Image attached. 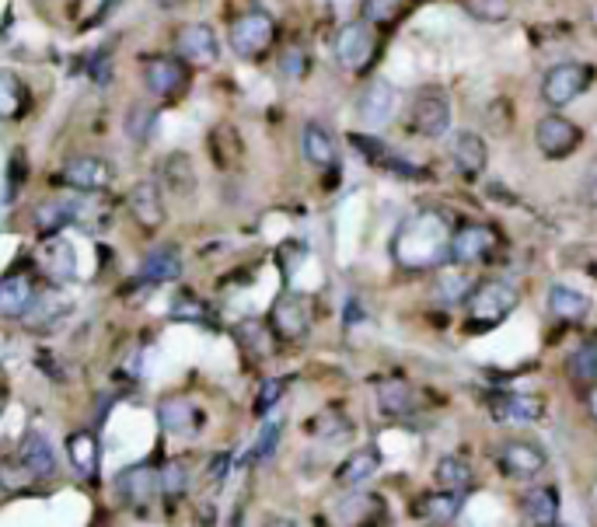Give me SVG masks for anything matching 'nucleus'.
<instances>
[{
	"label": "nucleus",
	"instance_id": "09e8293b",
	"mask_svg": "<svg viewBox=\"0 0 597 527\" xmlns=\"http://www.w3.org/2000/svg\"><path fill=\"white\" fill-rule=\"evenodd\" d=\"M280 430H283L280 423H269L266 430H262V437H259V444H255V451L248 454V461H262V458H269V454H273V447H276V440H280Z\"/></svg>",
	"mask_w": 597,
	"mask_h": 527
},
{
	"label": "nucleus",
	"instance_id": "f704fd0d",
	"mask_svg": "<svg viewBox=\"0 0 597 527\" xmlns=\"http://www.w3.org/2000/svg\"><path fill=\"white\" fill-rule=\"evenodd\" d=\"M67 454H70V465L84 475V479H95L98 472V440L95 433H74L67 440Z\"/></svg>",
	"mask_w": 597,
	"mask_h": 527
},
{
	"label": "nucleus",
	"instance_id": "864d4df0",
	"mask_svg": "<svg viewBox=\"0 0 597 527\" xmlns=\"http://www.w3.org/2000/svg\"><path fill=\"white\" fill-rule=\"evenodd\" d=\"M584 185H587V196L597 203V158L591 161V168H587V178H584Z\"/></svg>",
	"mask_w": 597,
	"mask_h": 527
},
{
	"label": "nucleus",
	"instance_id": "37998d69",
	"mask_svg": "<svg viewBox=\"0 0 597 527\" xmlns=\"http://www.w3.org/2000/svg\"><path fill=\"white\" fill-rule=\"evenodd\" d=\"M350 144L357 147L360 154H364L371 165H385V168H392V161H395V154L388 151L385 144H381L378 137H371V133H353L350 137Z\"/></svg>",
	"mask_w": 597,
	"mask_h": 527
},
{
	"label": "nucleus",
	"instance_id": "9d476101",
	"mask_svg": "<svg viewBox=\"0 0 597 527\" xmlns=\"http://www.w3.org/2000/svg\"><path fill=\"white\" fill-rule=\"evenodd\" d=\"M175 53H179L182 63L203 70L220 60V42L206 21H189V25H182L175 32Z\"/></svg>",
	"mask_w": 597,
	"mask_h": 527
},
{
	"label": "nucleus",
	"instance_id": "412c9836",
	"mask_svg": "<svg viewBox=\"0 0 597 527\" xmlns=\"http://www.w3.org/2000/svg\"><path fill=\"white\" fill-rule=\"evenodd\" d=\"M549 315L566 325H580L591 315V297L580 290L566 287V283H552L549 287Z\"/></svg>",
	"mask_w": 597,
	"mask_h": 527
},
{
	"label": "nucleus",
	"instance_id": "a211bd4d",
	"mask_svg": "<svg viewBox=\"0 0 597 527\" xmlns=\"http://www.w3.org/2000/svg\"><path fill=\"white\" fill-rule=\"evenodd\" d=\"M39 262H42V269H46L49 280H56V283H70L77 276L74 273L77 269L74 245L56 238V234H46V241H42V248H39Z\"/></svg>",
	"mask_w": 597,
	"mask_h": 527
},
{
	"label": "nucleus",
	"instance_id": "3c124183",
	"mask_svg": "<svg viewBox=\"0 0 597 527\" xmlns=\"http://www.w3.org/2000/svg\"><path fill=\"white\" fill-rule=\"evenodd\" d=\"M283 70H287V77H301L304 74V56L297 53V49H290V53L283 56Z\"/></svg>",
	"mask_w": 597,
	"mask_h": 527
},
{
	"label": "nucleus",
	"instance_id": "39448f33",
	"mask_svg": "<svg viewBox=\"0 0 597 527\" xmlns=\"http://www.w3.org/2000/svg\"><path fill=\"white\" fill-rule=\"evenodd\" d=\"M378 56V35H374V25L360 21H346L336 35V60L343 63L350 74H364L367 67Z\"/></svg>",
	"mask_w": 597,
	"mask_h": 527
},
{
	"label": "nucleus",
	"instance_id": "dca6fc26",
	"mask_svg": "<svg viewBox=\"0 0 597 527\" xmlns=\"http://www.w3.org/2000/svg\"><path fill=\"white\" fill-rule=\"evenodd\" d=\"M133 220H137L144 231H158L165 224V199H161V185L154 182H137L126 196Z\"/></svg>",
	"mask_w": 597,
	"mask_h": 527
},
{
	"label": "nucleus",
	"instance_id": "c85d7f7f",
	"mask_svg": "<svg viewBox=\"0 0 597 527\" xmlns=\"http://www.w3.org/2000/svg\"><path fill=\"white\" fill-rule=\"evenodd\" d=\"M395 112V88L385 81H371V88L360 98V116H364L367 126H381L388 123Z\"/></svg>",
	"mask_w": 597,
	"mask_h": 527
},
{
	"label": "nucleus",
	"instance_id": "cd10ccee",
	"mask_svg": "<svg viewBox=\"0 0 597 527\" xmlns=\"http://www.w3.org/2000/svg\"><path fill=\"white\" fill-rule=\"evenodd\" d=\"M472 290H475L472 273H468V266H458V262H451L447 269H440L437 280H433V294H437L444 304L468 301V294H472Z\"/></svg>",
	"mask_w": 597,
	"mask_h": 527
},
{
	"label": "nucleus",
	"instance_id": "f257e3e1",
	"mask_svg": "<svg viewBox=\"0 0 597 527\" xmlns=\"http://www.w3.org/2000/svg\"><path fill=\"white\" fill-rule=\"evenodd\" d=\"M451 220L437 210H423L395 238V262L405 269H433L447 259V245H451Z\"/></svg>",
	"mask_w": 597,
	"mask_h": 527
},
{
	"label": "nucleus",
	"instance_id": "f8f14e48",
	"mask_svg": "<svg viewBox=\"0 0 597 527\" xmlns=\"http://www.w3.org/2000/svg\"><path fill=\"white\" fill-rule=\"evenodd\" d=\"M112 178H116L112 165L105 158H98V154H77L60 172V182L74 192H109Z\"/></svg>",
	"mask_w": 597,
	"mask_h": 527
},
{
	"label": "nucleus",
	"instance_id": "4c0bfd02",
	"mask_svg": "<svg viewBox=\"0 0 597 527\" xmlns=\"http://www.w3.org/2000/svg\"><path fill=\"white\" fill-rule=\"evenodd\" d=\"M402 11H405V0H364V4H360V18H364L367 25H381V28L395 25V21L402 18Z\"/></svg>",
	"mask_w": 597,
	"mask_h": 527
},
{
	"label": "nucleus",
	"instance_id": "58836bf2",
	"mask_svg": "<svg viewBox=\"0 0 597 527\" xmlns=\"http://www.w3.org/2000/svg\"><path fill=\"white\" fill-rule=\"evenodd\" d=\"M570 374L577 377L580 384H594L597 381V339H584V343L573 350Z\"/></svg>",
	"mask_w": 597,
	"mask_h": 527
},
{
	"label": "nucleus",
	"instance_id": "9b49d317",
	"mask_svg": "<svg viewBox=\"0 0 597 527\" xmlns=\"http://www.w3.org/2000/svg\"><path fill=\"white\" fill-rule=\"evenodd\" d=\"M496 465H500V472L507 475V479L531 482L545 472L549 454L538 444H531V440H507V444L500 447V454H496Z\"/></svg>",
	"mask_w": 597,
	"mask_h": 527
},
{
	"label": "nucleus",
	"instance_id": "f3484780",
	"mask_svg": "<svg viewBox=\"0 0 597 527\" xmlns=\"http://www.w3.org/2000/svg\"><path fill=\"white\" fill-rule=\"evenodd\" d=\"M35 283L28 273H7L0 276V318H25L35 304Z\"/></svg>",
	"mask_w": 597,
	"mask_h": 527
},
{
	"label": "nucleus",
	"instance_id": "4468645a",
	"mask_svg": "<svg viewBox=\"0 0 597 527\" xmlns=\"http://www.w3.org/2000/svg\"><path fill=\"white\" fill-rule=\"evenodd\" d=\"M489 416L496 423H538L545 416V398L538 395H524V391H500V395H489Z\"/></svg>",
	"mask_w": 597,
	"mask_h": 527
},
{
	"label": "nucleus",
	"instance_id": "4be33fe9",
	"mask_svg": "<svg viewBox=\"0 0 597 527\" xmlns=\"http://www.w3.org/2000/svg\"><path fill=\"white\" fill-rule=\"evenodd\" d=\"M374 395H378V409L392 419L416 412V391H412V384L405 377H385V381H378Z\"/></svg>",
	"mask_w": 597,
	"mask_h": 527
},
{
	"label": "nucleus",
	"instance_id": "c03bdc74",
	"mask_svg": "<svg viewBox=\"0 0 597 527\" xmlns=\"http://www.w3.org/2000/svg\"><path fill=\"white\" fill-rule=\"evenodd\" d=\"M154 109H147V105H133L130 112H126V137L137 140V144H144L147 137H151L154 130Z\"/></svg>",
	"mask_w": 597,
	"mask_h": 527
},
{
	"label": "nucleus",
	"instance_id": "603ef678",
	"mask_svg": "<svg viewBox=\"0 0 597 527\" xmlns=\"http://www.w3.org/2000/svg\"><path fill=\"white\" fill-rule=\"evenodd\" d=\"M21 178H25V172H21V154H14V161H11V189H7V196L14 199V192L21 189Z\"/></svg>",
	"mask_w": 597,
	"mask_h": 527
},
{
	"label": "nucleus",
	"instance_id": "a878e982",
	"mask_svg": "<svg viewBox=\"0 0 597 527\" xmlns=\"http://www.w3.org/2000/svg\"><path fill=\"white\" fill-rule=\"evenodd\" d=\"M161 189H168L172 196H193L196 192V168H193V158L189 154H168L165 161H161Z\"/></svg>",
	"mask_w": 597,
	"mask_h": 527
},
{
	"label": "nucleus",
	"instance_id": "c9c22d12",
	"mask_svg": "<svg viewBox=\"0 0 597 527\" xmlns=\"http://www.w3.org/2000/svg\"><path fill=\"white\" fill-rule=\"evenodd\" d=\"M378 465H381V454L374 451V447H364V451L350 454V458L343 461L339 482H343V486H360V482H367L374 472H378Z\"/></svg>",
	"mask_w": 597,
	"mask_h": 527
},
{
	"label": "nucleus",
	"instance_id": "473e14b6",
	"mask_svg": "<svg viewBox=\"0 0 597 527\" xmlns=\"http://www.w3.org/2000/svg\"><path fill=\"white\" fill-rule=\"evenodd\" d=\"M158 419L168 433H193L199 426V409L189 398H165L158 409Z\"/></svg>",
	"mask_w": 597,
	"mask_h": 527
},
{
	"label": "nucleus",
	"instance_id": "a18cd8bd",
	"mask_svg": "<svg viewBox=\"0 0 597 527\" xmlns=\"http://www.w3.org/2000/svg\"><path fill=\"white\" fill-rule=\"evenodd\" d=\"M0 486H4L7 493H18V489L25 486H35V479L25 472L21 461H0Z\"/></svg>",
	"mask_w": 597,
	"mask_h": 527
},
{
	"label": "nucleus",
	"instance_id": "ea45409f",
	"mask_svg": "<svg viewBox=\"0 0 597 527\" xmlns=\"http://www.w3.org/2000/svg\"><path fill=\"white\" fill-rule=\"evenodd\" d=\"M158 479H161V496H165L168 503H179L182 493H186V482H189L186 461H168V465L158 472Z\"/></svg>",
	"mask_w": 597,
	"mask_h": 527
},
{
	"label": "nucleus",
	"instance_id": "49530a36",
	"mask_svg": "<svg viewBox=\"0 0 597 527\" xmlns=\"http://www.w3.org/2000/svg\"><path fill=\"white\" fill-rule=\"evenodd\" d=\"M172 315L175 318H186V322H210V308H206L203 301H196L193 294H182L179 301H175V308H172Z\"/></svg>",
	"mask_w": 597,
	"mask_h": 527
},
{
	"label": "nucleus",
	"instance_id": "b1692460",
	"mask_svg": "<svg viewBox=\"0 0 597 527\" xmlns=\"http://www.w3.org/2000/svg\"><path fill=\"white\" fill-rule=\"evenodd\" d=\"M18 461L25 465V472L32 475L35 482H46L56 475V454L53 447L46 444V437H39V433H28V437L21 440Z\"/></svg>",
	"mask_w": 597,
	"mask_h": 527
},
{
	"label": "nucleus",
	"instance_id": "2f4dec72",
	"mask_svg": "<svg viewBox=\"0 0 597 527\" xmlns=\"http://www.w3.org/2000/svg\"><path fill=\"white\" fill-rule=\"evenodd\" d=\"M70 315V301L63 294H35V304L28 308V315H25V325L28 329H53L60 318H67Z\"/></svg>",
	"mask_w": 597,
	"mask_h": 527
},
{
	"label": "nucleus",
	"instance_id": "5701e85b",
	"mask_svg": "<svg viewBox=\"0 0 597 527\" xmlns=\"http://www.w3.org/2000/svg\"><path fill=\"white\" fill-rule=\"evenodd\" d=\"M521 517L531 527H552L559 524V496L552 486H535L521 496Z\"/></svg>",
	"mask_w": 597,
	"mask_h": 527
},
{
	"label": "nucleus",
	"instance_id": "bb28decb",
	"mask_svg": "<svg viewBox=\"0 0 597 527\" xmlns=\"http://www.w3.org/2000/svg\"><path fill=\"white\" fill-rule=\"evenodd\" d=\"M182 276V255L179 248L172 245H161L140 262V280L144 283H172Z\"/></svg>",
	"mask_w": 597,
	"mask_h": 527
},
{
	"label": "nucleus",
	"instance_id": "72a5a7b5",
	"mask_svg": "<svg viewBox=\"0 0 597 527\" xmlns=\"http://www.w3.org/2000/svg\"><path fill=\"white\" fill-rule=\"evenodd\" d=\"M28 102H32V98H28L25 84L18 81V74L0 70V119H21Z\"/></svg>",
	"mask_w": 597,
	"mask_h": 527
},
{
	"label": "nucleus",
	"instance_id": "6ab92c4d",
	"mask_svg": "<svg viewBox=\"0 0 597 527\" xmlns=\"http://www.w3.org/2000/svg\"><path fill=\"white\" fill-rule=\"evenodd\" d=\"M465 507V493H451V489H440L437 493H423L416 500V517L426 524H454Z\"/></svg>",
	"mask_w": 597,
	"mask_h": 527
},
{
	"label": "nucleus",
	"instance_id": "aec40b11",
	"mask_svg": "<svg viewBox=\"0 0 597 527\" xmlns=\"http://www.w3.org/2000/svg\"><path fill=\"white\" fill-rule=\"evenodd\" d=\"M451 161L465 178H479L482 172H486V161H489L486 140H482L479 133H472V130L458 133V137H454V144H451Z\"/></svg>",
	"mask_w": 597,
	"mask_h": 527
},
{
	"label": "nucleus",
	"instance_id": "c756f323",
	"mask_svg": "<svg viewBox=\"0 0 597 527\" xmlns=\"http://www.w3.org/2000/svg\"><path fill=\"white\" fill-rule=\"evenodd\" d=\"M433 482H437L440 489H451V493H468V489L475 486V472L465 458L447 454V458H440L437 468H433Z\"/></svg>",
	"mask_w": 597,
	"mask_h": 527
},
{
	"label": "nucleus",
	"instance_id": "f03ea898",
	"mask_svg": "<svg viewBox=\"0 0 597 527\" xmlns=\"http://www.w3.org/2000/svg\"><path fill=\"white\" fill-rule=\"evenodd\" d=\"M521 304V294H517L514 283L507 280H482L475 283V290L465 301V325L472 332H489L500 322H507L510 315Z\"/></svg>",
	"mask_w": 597,
	"mask_h": 527
},
{
	"label": "nucleus",
	"instance_id": "4d7b16f0",
	"mask_svg": "<svg viewBox=\"0 0 597 527\" xmlns=\"http://www.w3.org/2000/svg\"><path fill=\"white\" fill-rule=\"evenodd\" d=\"M158 7H165V11H175V7H182L186 0H154Z\"/></svg>",
	"mask_w": 597,
	"mask_h": 527
},
{
	"label": "nucleus",
	"instance_id": "423d86ee",
	"mask_svg": "<svg viewBox=\"0 0 597 527\" xmlns=\"http://www.w3.org/2000/svg\"><path fill=\"white\" fill-rule=\"evenodd\" d=\"M500 245V234L489 224H461L451 231V245H447V262L458 266H479Z\"/></svg>",
	"mask_w": 597,
	"mask_h": 527
},
{
	"label": "nucleus",
	"instance_id": "7ed1b4c3",
	"mask_svg": "<svg viewBox=\"0 0 597 527\" xmlns=\"http://www.w3.org/2000/svg\"><path fill=\"white\" fill-rule=\"evenodd\" d=\"M594 81V70L587 63H556L542 81V102L549 109H566L573 105Z\"/></svg>",
	"mask_w": 597,
	"mask_h": 527
},
{
	"label": "nucleus",
	"instance_id": "79ce46f5",
	"mask_svg": "<svg viewBox=\"0 0 597 527\" xmlns=\"http://www.w3.org/2000/svg\"><path fill=\"white\" fill-rule=\"evenodd\" d=\"M308 430L315 433L318 440H346V437H350L353 426L346 423V419L339 416V412H332V409H329V412H322V416H318V419H311Z\"/></svg>",
	"mask_w": 597,
	"mask_h": 527
},
{
	"label": "nucleus",
	"instance_id": "6e6d98bb",
	"mask_svg": "<svg viewBox=\"0 0 597 527\" xmlns=\"http://www.w3.org/2000/svg\"><path fill=\"white\" fill-rule=\"evenodd\" d=\"M587 412H591L594 423H597V381L587 384Z\"/></svg>",
	"mask_w": 597,
	"mask_h": 527
},
{
	"label": "nucleus",
	"instance_id": "20e7f679",
	"mask_svg": "<svg viewBox=\"0 0 597 527\" xmlns=\"http://www.w3.org/2000/svg\"><path fill=\"white\" fill-rule=\"evenodd\" d=\"M580 144H584V130L573 119L559 116V109L535 123V147L545 161H566Z\"/></svg>",
	"mask_w": 597,
	"mask_h": 527
},
{
	"label": "nucleus",
	"instance_id": "1a4fd4ad",
	"mask_svg": "<svg viewBox=\"0 0 597 527\" xmlns=\"http://www.w3.org/2000/svg\"><path fill=\"white\" fill-rule=\"evenodd\" d=\"M276 39V25L266 11H248L231 25V49L245 60L262 56Z\"/></svg>",
	"mask_w": 597,
	"mask_h": 527
},
{
	"label": "nucleus",
	"instance_id": "8fccbe9b",
	"mask_svg": "<svg viewBox=\"0 0 597 527\" xmlns=\"http://www.w3.org/2000/svg\"><path fill=\"white\" fill-rule=\"evenodd\" d=\"M88 67H91V77H95L98 84H105V81H109L112 67H109V56H105V53L91 56V60H88Z\"/></svg>",
	"mask_w": 597,
	"mask_h": 527
},
{
	"label": "nucleus",
	"instance_id": "de8ad7c7",
	"mask_svg": "<svg viewBox=\"0 0 597 527\" xmlns=\"http://www.w3.org/2000/svg\"><path fill=\"white\" fill-rule=\"evenodd\" d=\"M283 388H287V384H283L280 377H269V381H262L259 398H255V412H269V409H273V405L283 398Z\"/></svg>",
	"mask_w": 597,
	"mask_h": 527
},
{
	"label": "nucleus",
	"instance_id": "6e6552de",
	"mask_svg": "<svg viewBox=\"0 0 597 527\" xmlns=\"http://www.w3.org/2000/svg\"><path fill=\"white\" fill-rule=\"evenodd\" d=\"M311 322H315V308L304 294H283L280 301L269 311V332L280 339H304L311 332Z\"/></svg>",
	"mask_w": 597,
	"mask_h": 527
},
{
	"label": "nucleus",
	"instance_id": "7c9ffc66",
	"mask_svg": "<svg viewBox=\"0 0 597 527\" xmlns=\"http://www.w3.org/2000/svg\"><path fill=\"white\" fill-rule=\"evenodd\" d=\"M301 151L315 168H332V165H336V140H332V133L325 130V126H318V123L304 126Z\"/></svg>",
	"mask_w": 597,
	"mask_h": 527
},
{
	"label": "nucleus",
	"instance_id": "e433bc0d",
	"mask_svg": "<svg viewBox=\"0 0 597 527\" xmlns=\"http://www.w3.org/2000/svg\"><path fill=\"white\" fill-rule=\"evenodd\" d=\"M70 224V203L67 199H46V203L35 206V227L42 234H56Z\"/></svg>",
	"mask_w": 597,
	"mask_h": 527
},
{
	"label": "nucleus",
	"instance_id": "5fc2aeb1",
	"mask_svg": "<svg viewBox=\"0 0 597 527\" xmlns=\"http://www.w3.org/2000/svg\"><path fill=\"white\" fill-rule=\"evenodd\" d=\"M227 468H231V454H217V458H213V479L227 475Z\"/></svg>",
	"mask_w": 597,
	"mask_h": 527
},
{
	"label": "nucleus",
	"instance_id": "13d9d810",
	"mask_svg": "<svg viewBox=\"0 0 597 527\" xmlns=\"http://www.w3.org/2000/svg\"><path fill=\"white\" fill-rule=\"evenodd\" d=\"M4 493H7V489H4V486H0V500H4Z\"/></svg>",
	"mask_w": 597,
	"mask_h": 527
},
{
	"label": "nucleus",
	"instance_id": "0eeeda50",
	"mask_svg": "<svg viewBox=\"0 0 597 527\" xmlns=\"http://www.w3.org/2000/svg\"><path fill=\"white\" fill-rule=\"evenodd\" d=\"M409 126L412 133L423 140L447 137V130H451V102H447L444 91H433V88L419 91L409 112Z\"/></svg>",
	"mask_w": 597,
	"mask_h": 527
},
{
	"label": "nucleus",
	"instance_id": "a19ab883",
	"mask_svg": "<svg viewBox=\"0 0 597 527\" xmlns=\"http://www.w3.org/2000/svg\"><path fill=\"white\" fill-rule=\"evenodd\" d=\"M465 11L482 25H500L510 18V0H465Z\"/></svg>",
	"mask_w": 597,
	"mask_h": 527
},
{
	"label": "nucleus",
	"instance_id": "2eb2a0df",
	"mask_svg": "<svg viewBox=\"0 0 597 527\" xmlns=\"http://www.w3.org/2000/svg\"><path fill=\"white\" fill-rule=\"evenodd\" d=\"M119 493L123 500L130 503L133 510H147L154 503V496L161 493V479H158V468L151 465H133L119 475Z\"/></svg>",
	"mask_w": 597,
	"mask_h": 527
},
{
	"label": "nucleus",
	"instance_id": "393cba45",
	"mask_svg": "<svg viewBox=\"0 0 597 527\" xmlns=\"http://www.w3.org/2000/svg\"><path fill=\"white\" fill-rule=\"evenodd\" d=\"M70 203V224H81L84 231H102L112 220V206L105 203V192H81V199Z\"/></svg>",
	"mask_w": 597,
	"mask_h": 527
},
{
	"label": "nucleus",
	"instance_id": "ddd939ff",
	"mask_svg": "<svg viewBox=\"0 0 597 527\" xmlns=\"http://www.w3.org/2000/svg\"><path fill=\"white\" fill-rule=\"evenodd\" d=\"M144 81L154 95L172 102V98H179L189 88V63H182L179 56H147Z\"/></svg>",
	"mask_w": 597,
	"mask_h": 527
}]
</instances>
